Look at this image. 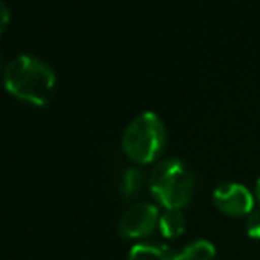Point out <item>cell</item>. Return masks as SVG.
Returning a JSON list of instances; mask_svg holds the SVG:
<instances>
[{
    "label": "cell",
    "instance_id": "obj_1",
    "mask_svg": "<svg viewBox=\"0 0 260 260\" xmlns=\"http://www.w3.org/2000/svg\"><path fill=\"white\" fill-rule=\"evenodd\" d=\"M6 89L16 98L34 105H45L55 89V73L41 59L29 54L16 55L4 72Z\"/></svg>",
    "mask_w": 260,
    "mask_h": 260
},
{
    "label": "cell",
    "instance_id": "obj_2",
    "mask_svg": "<svg viewBox=\"0 0 260 260\" xmlns=\"http://www.w3.org/2000/svg\"><path fill=\"white\" fill-rule=\"evenodd\" d=\"M152 194L159 200L160 205L168 209H178L187 205L194 189L192 171L177 157L162 159L155 164L150 175Z\"/></svg>",
    "mask_w": 260,
    "mask_h": 260
},
{
    "label": "cell",
    "instance_id": "obj_3",
    "mask_svg": "<svg viewBox=\"0 0 260 260\" xmlns=\"http://www.w3.org/2000/svg\"><path fill=\"white\" fill-rule=\"evenodd\" d=\"M123 152L136 162H152L166 145L164 123L155 112H139L126 125L121 138Z\"/></svg>",
    "mask_w": 260,
    "mask_h": 260
},
{
    "label": "cell",
    "instance_id": "obj_4",
    "mask_svg": "<svg viewBox=\"0 0 260 260\" xmlns=\"http://www.w3.org/2000/svg\"><path fill=\"white\" fill-rule=\"evenodd\" d=\"M159 219L160 214L157 205L148 202L134 203L119 217V234L130 239L143 237V235H148L150 232H153V228L159 224Z\"/></svg>",
    "mask_w": 260,
    "mask_h": 260
},
{
    "label": "cell",
    "instance_id": "obj_5",
    "mask_svg": "<svg viewBox=\"0 0 260 260\" xmlns=\"http://www.w3.org/2000/svg\"><path fill=\"white\" fill-rule=\"evenodd\" d=\"M212 200L221 212L228 216H244L255 207V198L246 185L239 182H221L212 192Z\"/></svg>",
    "mask_w": 260,
    "mask_h": 260
},
{
    "label": "cell",
    "instance_id": "obj_6",
    "mask_svg": "<svg viewBox=\"0 0 260 260\" xmlns=\"http://www.w3.org/2000/svg\"><path fill=\"white\" fill-rule=\"evenodd\" d=\"M126 260H184L180 251L160 242H136L128 249Z\"/></svg>",
    "mask_w": 260,
    "mask_h": 260
},
{
    "label": "cell",
    "instance_id": "obj_7",
    "mask_svg": "<svg viewBox=\"0 0 260 260\" xmlns=\"http://www.w3.org/2000/svg\"><path fill=\"white\" fill-rule=\"evenodd\" d=\"M185 217L178 209H168L164 214H160L159 230L164 237H177L184 232Z\"/></svg>",
    "mask_w": 260,
    "mask_h": 260
},
{
    "label": "cell",
    "instance_id": "obj_8",
    "mask_svg": "<svg viewBox=\"0 0 260 260\" xmlns=\"http://www.w3.org/2000/svg\"><path fill=\"white\" fill-rule=\"evenodd\" d=\"M180 253L184 260H212L216 255V248L207 239H194L189 244H185Z\"/></svg>",
    "mask_w": 260,
    "mask_h": 260
},
{
    "label": "cell",
    "instance_id": "obj_9",
    "mask_svg": "<svg viewBox=\"0 0 260 260\" xmlns=\"http://www.w3.org/2000/svg\"><path fill=\"white\" fill-rule=\"evenodd\" d=\"M143 182H145V175H143V171L138 170V168H128V170H125V173H123L119 191H121L123 196L130 198V196L138 194L139 189H141V185H143Z\"/></svg>",
    "mask_w": 260,
    "mask_h": 260
},
{
    "label": "cell",
    "instance_id": "obj_10",
    "mask_svg": "<svg viewBox=\"0 0 260 260\" xmlns=\"http://www.w3.org/2000/svg\"><path fill=\"white\" fill-rule=\"evenodd\" d=\"M246 232L249 237H260V209H253L246 217Z\"/></svg>",
    "mask_w": 260,
    "mask_h": 260
},
{
    "label": "cell",
    "instance_id": "obj_11",
    "mask_svg": "<svg viewBox=\"0 0 260 260\" xmlns=\"http://www.w3.org/2000/svg\"><path fill=\"white\" fill-rule=\"evenodd\" d=\"M0 9H2V30H4V27L8 25V20H9V11L6 2H0Z\"/></svg>",
    "mask_w": 260,
    "mask_h": 260
},
{
    "label": "cell",
    "instance_id": "obj_12",
    "mask_svg": "<svg viewBox=\"0 0 260 260\" xmlns=\"http://www.w3.org/2000/svg\"><path fill=\"white\" fill-rule=\"evenodd\" d=\"M255 194H256V200L260 203V177L256 178V184H255Z\"/></svg>",
    "mask_w": 260,
    "mask_h": 260
}]
</instances>
